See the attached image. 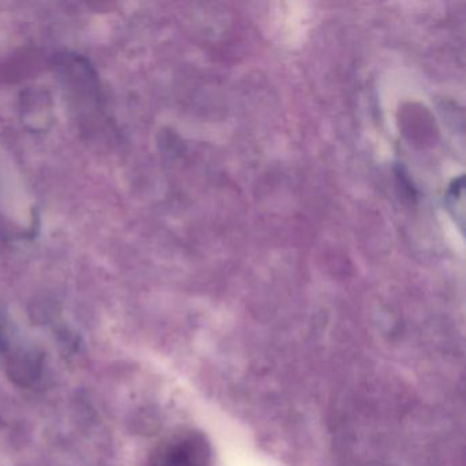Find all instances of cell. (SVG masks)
Instances as JSON below:
<instances>
[{
	"label": "cell",
	"instance_id": "obj_1",
	"mask_svg": "<svg viewBox=\"0 0 466 466\" xmlns=\"http://www.w3.org/2000/svg\"><path fill=\"white\" fill-rule=\"evenodd\" d=\"M211 451L208 443L198 433H185L159 447L151 466H209Z\"/></svg>",
	"mask_w": 466,
	"mask_h": 466
}]
</instances>
